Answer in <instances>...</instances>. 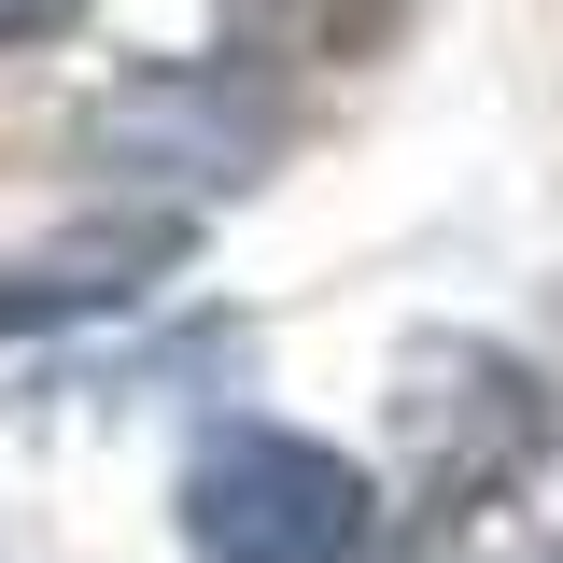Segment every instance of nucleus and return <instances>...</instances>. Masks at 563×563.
<instances>
[{"mask_svg":"<svg viewBox=\"0 0 563 563\" xmlns=\"http://www.w3.org/2000/svg\"><path fill=\"white\" fill-rule=\"evenodd\" d=\"M409 0H225V57L240 70H352L395 43Z\"/></svg>","mask_w":563,"mask_h":563,"instance_id":"nucleus-5","label":"nucleus"},{"mask_svg":"<svg viewBox=\"0 0 563 563\" xmlns=\"http://www.w3.org/2000/svg\"><path fill=\"white\" fill-rule=\"evenodd\" d=\"M282 113L254 99V70H155V85H113L99 99V155H141V169H184L198 198H225V184H254L268 169Z\"/></svg>","mask_w":563,"mask_h":563,"instance_id":"nucleus-3","label":"nucleus"},{"mask_svg":"<svg viewBox=\"0 0 563 563\" xmlns=\"http://www.w3.org/2000/svg\"><path fill=\"white\" fill-rule=\"evenodd\" d=\"M184 550L198 563H380V493L352 451L296 422H225L184 465Z\"/></svg>","mask_w":563,"mask_h":563,"instance_id":"nucleus-1","label":"nucleus"},{"mask_svg":"<svg viewBox=\"0 0 563 563\" xmlns=\"http://www.w3.org/2000/svg\"><path fill=\"white\" fill-rule=\"evenodd\" d=\"M70 14H85V0H0V43H57Z\"/></svg>","mask_w":563,"mask_h":563,"instance_id":"nucleus-6","label":"nucleus"},{"mask_svg":"<svg viewBox=\"0 0 563 563\" xmlns=\"http://www.w3.org/2000/svg\"><path fill=\"white\" fill-rule=\"evenodd\" d=\"M409 437H422V521H465L493 493L536 479V451H550V380L536 366H507L479 339H422L409 352Z\"/></svg>","mask_w":563,"mask_h":563,"instance_id":"nucleus-2","label":"nucleus"},{"mask_svg":"<svg viewBox=\"0 0 563 563\" xmlns=\"http://www.w3.org/2000/svg\"><path fill=\"white\" fill-rule=\"evenodd\" d=\"M198 211H99L43 254H0V339H57V324H99V310H141L155 282L184 268Z\"/></svg>","mask_w":563,"mask_h":563,"instance_id":"nucleus-4","label":"nucleus"}]
</instances>
